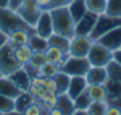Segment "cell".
I'll use <instances>...</instances> for the list:
<instances>
[{"mask_svg": "<svg viewBox=\"0 0 121 115\" xmlns=\"http://www.w3.org/2000/svg\"><path fill=\"white\" fill-rule=\"evenodd\" d=\"M0 76H2V71H0Z\"/></svg>", "mask_w": 121, "mask_h": 115, "instance_id": "obj_43", "label": "cell"}, {"mask_svg": "<svg viewBox=\"0 0 121 115\" xmlns=\"http://www.w3.org/2000/svg\"><path fill=\"white\" fill-rule=\"evenodd\" d=\"M8 78L19 87V89H21V91H29V86H31V76L28 75V71H26L23 67L18 68V70L13 71V73H10Z\"/></svg>", "mask_w": 121, "mask_h": 115, "instance_id": "obj_12", "label": "cell"}, {"mask_svg": "<svg viewBox=\"0 0 121 115\" xmlns=\"http://www.w3.org/2000/svg\"><path fill=\"white\" fill-rule=\"evenodd\" d=\"M105 115H121V109H118V107L110 106V104H108V107H107V112H105Z\"/></svg>", "mask_w": 121, "mask_h": 115, "instance_id": "obj_37", "label": "cell"}, {"mask_svg": "<svg viewBox=\"0 0 121 115\" xmlns=\"http://www.w3.org/2000/svg\"><path fill=\"white\" fill-rule=\"evenodd\" d=\"M113 58V52L108 47H105L99 41H94L89 52H87V60L91 67H107V63Z\"/></svg>", "mask_w": 121, "mask_h": 115, "instance_id": "obj_4", "label": "cell"}, {"mask_svg": "<svg viewBox=\"0 0 121 115\" xmlns=\"http://www.w3.org/2000/svg\"><path fill=\"white\" fill-rule=\"evenodd\" d=\"M15 11L23 18V21H26L31 28H34L40 13H42V8L39 7V3L36 0H23Z\"/></svg>", "mask_w": 121, "mask_h": 115, "instance_id": "obj_6", "label": "cell"}, {"mask_svg": "<svg viewBox=\"0 0 121 115\" xmlns=\"http://www.w3.org/2000/svg\"><path fill=\"white\" fill-rule=\"evenodd\" d=\"M10 0H0V8H8Z\"/></svg>", "mask_w": 121, "mask_h": 115, "instance_id": "obj_42", "label": "cell"}, {"mask_svg": "<svg viewBox=\"0 0 121 115\" xmlns=\"http://www.w3.org/2000/svg\"><path fill=\"white\" fill-rule=\"evenodd\" d=\"M31 55H32V49L29 47L28 44H19V46H15V57L21 65L28 63L31 60Z\"/></svg>", "mask_w": 121, "mask_h": 115, "instance_id": "obj_23", "label": "cell"}, {"mask_svg": "<svg viewBox=\"0 0 121 115\" xmlns=\"http://www.w3.org/2000/svg\"><path fill=\"white\" fill-rule=\"evenodd\" d=\"M116 26H121V18H116V16H108V15H99L97 19H95V24H94L92 31L89 32V36L94 39V41H97V39L103 36L105 32H108V31H112L113 28H116Z\"/></svg>", "mask_w": 121, "mask_h": 115, "instance_id": "obj_7", "label": "cell"}, {"mask_svg": "<svg viewBox=\"0 0 121 115\" xmlns=\"http://www.w3.org/2000/svg\"><path fill=\"white\" fill-rule=\"evenodd\" d=\"M86 86H87V81H86V76H71L69 78V86H68V96L71 99H76L81 92L86 91Z\"/></svg>", "mask_w": 121, "mask_h": 115, "instance_id": "obj_16", "label": "cell"}, {"mask_svg": "<svg viewBox=\"0 0 121 115\" xmlns=\"http://www.w3.org/2000/svg\"><path fill=\"white\" fill-rule=\"evenodd\" d=\"M89 68H91V63H89L87 57H73V55H69L61 63L60 70L65 71L69 76H86Z\"/></svg>", "mask_w": 121, "mask_h": 115, "instance_id": "obj_5", "label": "cell"}, {"mask_svg": "<svg viewBox=\"0 0 121 115\" xmlns=\"http://www.w3.org/2000/svg\"><path fill=\"white\" fill-rule=\"evenodd\" d=\"M107 75H108V79L110 81H116V83H121V65L116 62V60H110L107 63Z\"/></svg>", "mask_w": 121, "mask_h": 115, "instance_id": "obj_27", "label": "cell"}, {"mask_svg": "<svg viewBox=\"0 0 121 115\" xmlns=\"http://www.w3.org/2000/svg\"><path fill=\"white\" fill-rule=\"evenodd\" d=\"M16 29H29V31H34V28H31L26 21H23V18L19 16L15 10L0 8V31H3L8 36L10 32H13Z\"/></svg>", "mask_w": 121, "mask_h": 115, "instance_id": "obj_2", "label": "cell"}, {"mask_svg": "<svg viewBox=\"0 0 121 115\" xmlns=\"http://www.w3.org/2000/svg\"><path fill=\"white\" fill-rule=\"evenodd\" d=\"M28 46L32 49V52H45L47 47H48V42H47L45 37H42V36H37L36 32L29 37L28 41Z\"/></svg>", "mask_w": 121, "mask_h": 115, "instance_id": "obj_25", "label": "cell"}, {"mask_svg": "<svg viewBox=\"0 0 121 115\" xmlns=\"http://www.w3.org/2000/svg\"><path fill=\"white\" fill-rule=\"evenodd\" d=\"M69 75H66L65 71L58 70L55 75H53V79L56 83V92L61 94V92H66L68 91V86H69Z\"/></svg>", "mask_w": 121, "mask_h": 115, "instance_id": "obj_26", "label": "cell"}, {"mask_svg": "<svg viewBox=\"0 0 121 115\" xmlns=\"http://www.w3.org/2000/svg\"><path fill=\"white\" fill-rule=\"evenodd\" d=\"M34 31H36L37 36H42V37H45V39L53 32V24H52L50 10H42L37 23H36V26H34Z\"/></svg>", "mask_w": 121, "mask_h": 115, "instance_id": "obj_9", "label": "cell"}, {"mask_svg": "<svg viewBox=\"0 0 121 115\" xmlns=\"http://www.w3.org/2000/svg\"><path fill=\"white\" fill-rule=\"evenodd\" d=\"M86 94L91 101H107V97H108L105 84H87Z\"/></svg>", "mask_w": 121, "mask_h": 115, "instance_id": "obj_18", "label": "cell"}, {"mask_svg": "<svg viewBox=\"0 0 121 115\" xmlns=\"http://www.w3.org/2000/svg\"><path fill=\"white\" fill-rule=\"evenodd\" d=\"M8 114H16V110H15V99L0 94V115H8Z\"/></svg>", "mask_w": 121, "mask_h": 115, "instance_id": "obj_31", "label": "cell"}, {"mask_svg": "<svg viewBox=\"0 0 121 115\" xmlns=\"http://www.w3.org/2000/svg\"><path fill=\"white\" fill-rule=\"evenodd\" d=\"M36 31H29V29H16L13 32L8 34V41L15 46H19V44H28L29 37L34 34Z\"/></svg>", "mask_w": 121, "mask_h": 115, "instance_id": "obj_19", "label": "cell"}, {"mask_svg": "<svg viewBox=\"0 0 121 115\" xmlns=\"http://www.w3.org/2000/svg\"><path fill=\"white\" fill-rule=\"evenodd\" d=\"M105 15L121 18V0H107V8Z\"/></svg>", "mask_w": 121, "mask_h": 115, "instance_id": "obj_32", "label": "cell"}, {"mask_svg": "<svg viewBox=\"0 0 121 115\" xmlns=\"http://www.w3.org/2000/svg\"><path fill=\"white\" fill-rule=\"evenodd\" d=\"M113 60H116V62L121 65V47L116 49V50H113Z\"/></svg>", "mask_w": 121, "mask_h": 115, "instance_id": "obj_39", "label": "cell"}, {"mask_svg": "<svg viewBox=\"0 0 121 115\" xmlns=\"http://www.w3.org/2000/svg\"><path fill=\"white\" fill-rule=\"evenodd\" d=\"M105 87H107V92H108V97L107 99H113V97H120L121 96V83H116V81H107L105 83Z\"/></svg>", "mask_w": 121, "mask_h": 115, "instance_id": "obj_33", "label": "cell"}, {"mask_svg": "<svg viewBox=\"0 0 121 115\" xmlns=\"http://www.w3.org/2000/svg\"><path fill=\"white\" fill-rule=\"evenodd\" d=\"M68 8H69V13H71L73 19H74V23H78V21L84 16V13L87 11L84 0H73V2L68 5Z\"/></svg>", "mask_w": 121, "mask_h": 115, "instance_id": "obj_24", "label": "cell"}, {"mask_svg": "<svg viewBox=\"0 0 121 115\" xmlns=\"http://www.w3.org/2000/svg\"><path fill=\"white\" fill-rule=\"evenodd\" d=\"M39 3V7L42 10H50L52 8V3H53V0H36Z\"/></svg>", "mask_w": 121, "mask_h": 115, "instance_id": "obj_36", "label": "cell"}, {"mask_svg": "<svg viewBox=\"0 0 121 115\" xmlns=\"http://www.w3.org/2000/svg\"><path fill=\"white\" fill-rule=\"evenodd\" d=\"M108 102L107 101H91L87 107V115H105Z\"/></svg>", "mask_w": 121, "mask_h": 115, "instance_id": "obj_30", "label": "cell"}, {"mask_svg": "<svg viewBox=\"0 0 121 115\" xmlns=\"http://www.w3.org/2000/svg\"><path fill=\"white\" fill-rule=\"evenodd\" d=\"M44 54H45V58L48 60V62H53V63L58 65V67H61V63L69 57V52H63L61 49L53 47V46H48Z\"/></svg>", "mask_w": 121, "mask_h": 115, "instance_id": "obj_17", "label": "cell"}, {"mask_svg": "<svg viewBox=\"0 0 121 115\" xmlns=\"http://www.w3.org/2000/svg\"><path fill=\"white\" fill-rule=\"evenodd\" d=\"M86 81L87 84H105L108 81L107 68L105 67H91L86 73Z\"/></svg>", "mask_w": 121, "mask_h": 115, "instance_id": "obj_11", "label": "cell"}, {"mask_svg": "<svg viewBox=\"0 0 121 115\" xmlns=\"http://www.w3.org/2000/svg\"><path fill=\"white\" fill-rule=\"evenodd\" d=\"M23 0H10V5H8V8H11V10H16L18 8V5L21 3Z\"/></svg>", "mask_w": 121, "mask_h": 115, "instance_id": "obj_40", "label": "cell"}, {"mask_svg": "<svg viewBox=\"0 0 121 115\" xmlns=\"http://www.w3.org/2000/svg\"><path fill=\"white\" fill-rule=\"evenodd\" d=\"M21 92L23 91L8 76H5V75L0 76V94H3V96H7V97H11V99H16Z\"/></svg>", "mask_w": 121, "mask_h": 115, "instance_id": "obj_13", "label": "cell"}, {"mask_svg": "<svg viewBox=\"0 0 121 115\" xmlns=\"http://www.w3.org/2000/svg\"><path fill=\"white\" fill-rule=\"evenodd\" d=\"M73 101H74V109H87L89 104H91V99L87 97L86 91L81 92V94L76 97V99H73Z\"/></svg>", "mask_w": 121, "mask_h": 115, "instance_id": "obj_35", "label": "cell"}, {"mask_svg": "<svg viewBox=\"0 0 121 115\" xmlns=\"http://www.w3.org/2000/svg\"><path fill=\"white\" fill-rule=\"evenodd\" d=\"M55 107L61 112V115H73V110H74V101L68 96V92H61V94H56Z\"/></svg>", "mask_w": 121, "mask_h": 115, "instance_id": "obj_14", "label": "cell"}, {"mask_svg": "<svg viewBox=\"0 0 121 115\" xmlns=\"http://www.w3.org/2000/svg\"><path fill=\"white\" fill-rule=\"evenodd\" d=\"M94 39L89 34H74L69 39V55L73 57H87V52L92 46Z\"/></svg>", "mask_w": 121, "mask_h": 115, "instance_id": "obj_8", "label": "cell"}, {"mask_svg": "<svg viewBox=\"0 0 121 115\" xmlns=\"http://www.w3.org/2000/svg\"><path fill=\"white\" fill-rule=\"evenodd\" d=\"M100 44H103L105 47H108L110 50H116V49L121 47V26H116V28H113L112 31H108V32H105L103 36L97 39Z\"/></svg>", "mask_w": 121, "mask_h": 115, "instance_id": "obj_10", "label": "cell"}, {"mask_svg": "<svg viewBox=\"0 0 121 115\" xmlns=\"http://www.w3.org/2000/svg\"><path fill=\"white\" fill-rule=\"evenodd\" d=\"M21 67L23 65L15 57V44H11L10 41H7L0 47V71H2V75L8 76L10 73L16 71Z\"/></svg>", "mask_w": 121, "mask_h": 115, "instance_id": "obj_3", "label": "cell"}, {"mask_svg": "<svg viewBox=\"0 0 121 115\" xmlns=\"http://www.w3.org/2000/svg\"><path fill=\"white\" fill-rule=\"evenodd\" d=\"M34 102V97L29 94V91H23L16 99H15V110L16 114H24V110L28 109L29 104Z\"/></svg>", "mask_w": 121, "mask_h": 115, "instance_id": "obj_22", "label": "cell"}, {"mask_svg": "<svg viewBox=\"0 0 121 115\" xmlns=\"http://www.w3.org/2000/svg\"><path fill=\"white\" fill-rule=\"evenodd\" d=\"M84 3H86V10L97 16L103 15L107 8V0H84Z\"/></svg>", "mask_w": 121, "mask_h": 115, "instance_id": "obj_28", "label": "cell"}, {"mask_svg": "<svg viewBox=\"0 0 121 115\" xmlns=\"http://www.w3.org/2000/svg\"><path fill=\"white\" fill-rule=\"evenodd\" d=\"M95 19H97V15L86 11L84 16L76 23V34H89L95 24Z\"/></svg>", "mask_w": 121, "mask_h": 115, "instance_id": "obj_15", "label": "cell"}, {"mask_svg": "<svg viewBox=\"0 0 121 115\" xmlns=\"http://www.w3.org/2000/svg\"><path fill=\"white\" fill-rule=\"evenodd\" d=\"M7 41H8V36H7L3 31H0V47H2V46H3Z\"/></svg>", "mask_w": 121, "mask_h": 115, "instance_id": "obj_41", "label": "cell"}, {"mask_svg": "<svg viewBox=\"0 0 121 115\" xmlns=\"http://www.w3.org/2000/svg\"><path fill=\"white\" fill-rule=\"evenodd\" d=\"M45 62H47V58H45V54H44V52H32V55H31V60H29L28 63H31L32 67L39 68L40 65H44Z\"/></svg>", "mask_w": 121, "mask_h": 115, "instance_id": "obj_34", "label": "cell"}, {"mask_svg": "<svg viewBox=\"0 0 121 115\" xmlns=\"http://www.w3.org/2000/svg\"><path fill=\"white\" fill-rule=\"evenodd\" d=\"M58 70H60V67H58L56 63L47 60L44 65H40V67L37 68V76H40V78H52Z\"/></svg>", "mask_w": 121, "mask_h": 115, "instance_id": "obj_29", "label": "cell"}, {"mask_svg": "<svg viewBox=\"0 0 121 115\" xmlns=\"http://www.w3.org/2000/svg\"><path fill=\"white\" fill-rule=\"evenodd\" d=\"M73 0H53V3H52V8H55V7H66V5H69Z\"/></svg>", "mask_w": 121, "mask_h": 115, "instance_id": "obj_38", "label": "cell"}, {"mask_svg": "<svg viewBox=\"0 0 121 115\" xmlns=\"http://www.w3.org/2000/svg\"><path fill=\"white\" fill-rule=\"evenodd\" d=\"M36 101L42 102V104L47 107V110H50L52 107L55 106L56 92H55V91H50V89H45V87H42V89L39 91V94L36 96Z\"/></svg>", "mask_w": 121, "mask_h": 115, "instance_id": "obj_20", "label": "cell"}, {"mask_svg": "<svg viewBox=\"0 0 121 115\" xmlns=\"http://www.w3.org/2000/svg\"><path fill=\"white\" fill-rule=\"evenodd\" d=\"M50 15H52V24H53V32L56 34H61L66 37H73L76 34V23L68 5L66 7H55V8H50Z\"/></svg>", "mask_w": 121, "mask_h": 115, "instance_id": "obj_1", "label": "cell"}, {"mask_svg": "<svg viewBox=\"0 0 121 115\" xmlns=\"http://www.w3.org/2000/svg\"><path fill=\"white\" fill-rule=\"evenodd\" d=\"M47 42H48V46H53V47L61 49L63 52H68V50H69V37H66V36L52 32V34L47 37Z\"/></svg>", "mask_w": 121, "mask_h": 115, "instance_id": "obj_21", "label": "cell"}]
</instances>
